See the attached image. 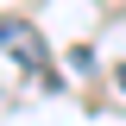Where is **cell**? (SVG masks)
I'll return each instance as SVG.
<instances>
[{"label":"cell","mask_w":126,"mask_h":126,"mask_svg":"<svg viewBox=\"0 0 126 126\" xmlns=\"http://www.w3.org/2000/svg\"><path fill=\"white\" fill-rule=\"evenodd\" d=\"M0 50H6L13 63H25L32 76L57 82V69H50V44L38 38V25H25V19H0Z\"/></svg>","instance_id":"obj_1"}]
</instances>
